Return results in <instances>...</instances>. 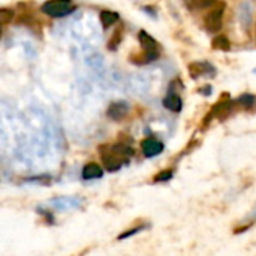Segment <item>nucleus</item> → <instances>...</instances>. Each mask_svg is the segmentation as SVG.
<instances>
[{"label":"nucleus","mask_w":256,"mask_h":256,"mask_svg":"<svg viewBox=\"0 0 256 256\" xmlns=\"http://www.w3.org/2000/svg\"><path fill=\"white\" fill-rule=\"evenodd\" d=\"M12 18H14V12L10 9H6V8L0 9V24H6Z\"/></svg>","instance_id":"15"},{"label":"nucleus","mask_w":256,"mask_h":256,"mask_svg":"<svg viewBox=\"0 0 256 256\" xmlns=\"http://www.w3.org/2000/svg\"><path fill=\"white\" fill-rule=\"evenodd\" d=\"M164 106L172 112H180L183 108V100L177 93H170L165 99H164Z\"/></svg>","instance_id":"9"},{"label":"nucleus","mask_w":256,"mask_h":256,"mask_svg":"<svg viewBox=\"0 0 256 256\" xmlns=\"http://www.w3.org/2000/svg\"><path fill=\"white\" fill-rule=\"evenodd\" d=\"M144 230V226H138V228H134V230H129V231H126L124 234H122V236H118V240H124V238H128V237H130V236H134V234H136V232H140V231H142Z\"/></svg>","instance_id":"19"},{"label":"nucleus","mask_w":256,"mask_h":256,"mask_svg":"<svg viewBox=\"0 0 256 256\" xmlns=\"http://www.w3.org/2000/svg\"><path fill=\"white\" fill-rule=\"evenodd\" d=\"M234 105H236V100H232L230 96L226 98V100H224V98L220 96L219 102L212 108L213 112H214V117H218L219 120H226L232 111H234Z\"/></svg>","instance_id":"5"},{"label":"nucleus","mask_w":256,"mask_h":256,"mask_svg":"<svg viewBox=\"0 0 256 256\" xmlns=\"http://www.w3.org/2000/svg\"><path fill=\"white\" fill-rule=\"evenodd\" d=\"M172 178V171L171 170H166V171H160L156 177H154V182H168Z\"/></svg>","instance_id":"16"},{"label":"nucleus","mask_w":256,"mask_h":256,"mask_svg":"<svg viewBox=\"0 0 256 256\" xmlns=\"http://www.w3.org/2000/svg\"><path fill=\"white\" fill-rule=\"evenodd\" d=\"M111 150L114 152V153H117L120 158H123V159H128V158H130L132 154H134V150L129 147V146H126V144H117V146H112L111 147Z\"/></svg>","instance_id":"14"},{"label":"nucleus","mask_w":256,"mask_h":256,"mask_svg":"<svg viewBox=\"0 0 256 256\" xmlns=\"http://www.w3.org/2000/svg\"><path fill=\"white\" fill-rule=\"evenodd\" d=\"M236 105H238L242 110H252L256 105V98L254 94H242L238 99H236Z\"/></svg>","instance_id":"11"},{"label":"nucleus","mask_w":256,"mask_h":256,"mask_svg":"<svg viewBox=\"0 0 256 256\" xmlns=\"http://www.w3.org/2000/svg\"><path fill=\"white\" fill-rule=\"evenodd\" d=\"M200 93L208 96V94H212V87L210 86H206V87H202V90H200Z\"/></svg>","instance_id":"20"},{"label":"nucleus","mask_w":256,"mask_h":256,"mask_svg":"<svg viewBox=\"0 0 256 256\" xmlns=\"http://www.w3.org/2000/svg\"><path fill=\"white\" fill-rule=\"evenodd\" d=\"M140 44L144 50V58L142 62H152L156 60L159 57V44L156 42V39L153 36H150L147 32L141 30L138 34Z\"/></svg>","instance_id":"2"},{"label":"nucleus","mask_w":256,"mask_h":256,"mask_svg":"<svg viewBox=\"0 0 256 256\" xmlns=\"http://www.w3.org/2000/svg\"><path fill=\"white\" fill-rule=\"evenodd\" d=\"M141 148L146 158H154L164 152V144L154 138H147L141 142Z\"/></svg>","instance_id":"7"},{"label":"nucleus","mask_w":256,"mask_h":256,"mask_svg":"<svg viewBox=\"0 0 256 256\" xmlns=\"http://www.w3.org/2000/svg\"><path fill=\"white\" fill-rule=\"evenodd\" d=\"M40 9L48 16L60 18V16H66L72 14L75 9V4L72 3V0H48L42 4Z\"/></svg>","instance_id":"1"},{"label":"nucleus","mask_w":256,"mask_h":256,"mask_svg":"<svg viewBox=\"0 0 256 256\" xmlns=\"http://www.w3.org/2000/svg\"><path fill=\"white\" fill-rule=\"evenodd\" d=\"M225 3H219L216 8H213L204 18V26L208 32L216 33L222 28L224 24V14H225Z\"/></svg>","instance_id":"3"},{"label":"nucleus","mask_w":256,"mask_h":256,"mask_svg":"<svg viewBox=\"0 0 256 256\" xmlns=\"http://www.w3.org/2000/svg\"><path fill=\"white\" fill-rule=\"evenodd\" d=\"M106 114H108L110 118H112L116 122H120L129 114V105L126 102H114V104H111L108 106Z\"/></svg>","instance_id":"8"},{"label":"nucleus","mask_w":256,"mask_h":256,"mask_svg":"<svg viewBox=\"0 0 256 256\" xmlns=\"http://www.w3.org/2000/svg\"><path fill=\"white\" fill-rule=\"evenodd\" d=\"M212 48L218 51H230L231 50V42L226 36H216L212 40Z\"/></svg>","instance_id":"13"},{"label":"nucleus","mask_w":256,"mask_h":256,"mask_svg":"<svg viewBox=\"0 0 256 256\" xmlns=\"http://www.w3.org/2000/svg\"><path fill=\"white\" fill-rule=\"evenodd\" d=\"M189 75L194 78V80H196V78H200V76H213V75H216V69H214V66L213 64H210V63H207V62H192L190 64H189Z\"/></svg>","instance_id":"4"},{"label":"nucleus","mask_w":256,"mask_h":256,"mask_svg":"<svg viewBox=\"0 0 256 256\" xmlns=\"http://www.w3.org/2000/svg\"><path fill=\"white\" fill-rule=\"evenodd\" d=\"M120 39H122V30H117V32L114 33L112 39H111L112 42L110 44V48H111V50H116V48H117V45H118V44L122 42Z\"/></svg>","instance_id":"18"},{"label":"nucleus","mask_w":256,"mask_h":256,"mask_svg":"<svg viewBox=\"0 0 256 256\" xmlns=\"http://www.w3.org/2000/svg\"><path fill=\"white\" fill-rule=\"evenodd\" d=\"M102 168L96 164H87L82 168V178L86 180H93V178H99L102 177Z\"/></svg>","instance_id":"10"},{"label":"nucleus","mask_w":256,"mask_h":256,"mask_svg":"<svg viewBox=\"0 0 256 256\" xmlns=\"http://www.w3.org/2000/svg\"><path fill=\"white\" fill-rule=\"evenodd\" d=\"M100 154H102V159H104V165H105V168L108 171H118L122 168L123 158H120L117 153H114L111 150V147L106 148V152H105V148H100Z\"/></svg>","instance_id":"6"},{"label":"nucleus","mask_w":256,"mask_h":256,"mask_svg":"<svg viewBox=\"0 0 256 256\" xmlns=\"http://www.w3.org/2000/svg\"><path fill=\"white\" fill-rule=\"evenodd\" d=\"M0 34H2V28H0Z\"/></svg>","instance_id":"21"},{"label":"nucleus","mask_w":256,"mask_h":256,"mask_svg":"<svg viewBox=\"0 0 256 256\" xmlns=\"http://www.w3.org/2000/svg\"><path fill=\"white\" fill-rule=\"evenodd\" d=\"M118 21V14L117 12H112V10H102L100 12V22L105 28L111 27L114 22Z\"/></svg>","instance_id":"12"},{"label":"nucleus","mask_w":256,"mask_h":256,"mask_svg":"<svg viewBox=\"0 0 256 256\" xmlns=\"http://www.w3.org/2000/svg\"><path fill=\"white\" fill-rule=\"evenodd\" d=\"M218 0H192V3L195 4L196 9H204V8H210L216 3Z\"/></svg>","instance_id":"17"}]
</instances>
